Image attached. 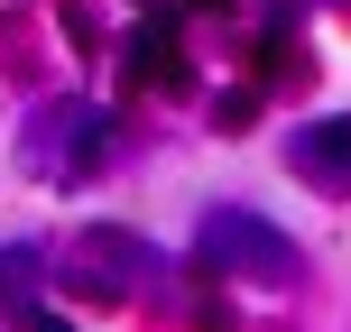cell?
Segmentation results:
<instances>
[{"label": "cell", "mask_w": 351, "mask_h": 332, "mask_svg": "<svg viewBox=\"0 0 351 332\" xmlns=\"http://www.w3.org/2000/svg\"><path fill=\"white\" fill-rule=\"evenodd\" d=\"M194 249H204L213 268H231V277H268V286H278V277H296V249H287L278 231L259 222V212H213Z\"/></svg>", "instance_id": "cell-1"}, {"label": "cell", "mask_w": 351, "mask_h": 332, "mask_svg": "<svg viewBox=\"0 0 351 332\" xmlns=\"http://www.w3.org/2000/svg\"><path fill=\"white\" fill-rule=\"evenodd\" d=\"M287 166H296L315 194H351V111H333V120H305L296 139H287Z\"/></svg>", "instance_id": "cell-2"}, {"label": "cell", "mask_w": 351, "mask_h": 332, "mask_svg": "<svg viewBox=\"0 0 351 332\" xmlns=\"http://www.w3.org/2000/svg\"><path fill=\"white\" fill-rule=\"evenodd\" d=\"M37 332H74V323H37Z\"/></svg>", "instance_id": "cell-3"}]
</instances>
